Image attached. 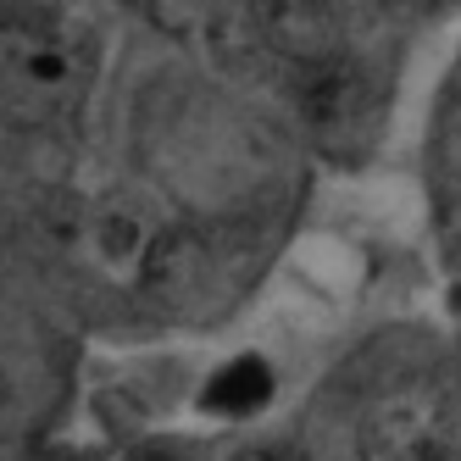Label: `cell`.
<instances>
[{
  "label": "cell",
  "instance_id": "cell-1",
  "mask_svg": "<svg viewBox=\"0 0 461 461\" xmlns=\"http://www.w3.org/2000/svg\"><path fill=\"white\" fill-rule=\"evenodd\" d=\"M95 84V40L56 12H0V128L68 122Z\"/></svg>",
  "mask_w": 461,
  "mask_h": 461
},
{
  "label": "cell",
  "instance_id": "cell-2",
  "mask_svg": "<svg viewBox=\"0 0 461 461\" xmlns=\"http://www.w3.org/2000/svg\"><path fill=\"white\" fill-rule=\"evenodd\" d=\"M367 461H461V406L434 384L384 394L361 422Z\"/></svg>",
  "mask_w": 461,
  "mask_h": 461
},
{
  "label": "cell",
  "instance_id": "cell-3",
  "mask_svg": "<svg viewBox=\"0 0 461 461\" xmlns=\"http://www.w3.org/2000/svg\"><path fill=\"white\" fill-rule=\"evenodd\" d=\"M294 106H301L306 128L328 145L356 140L361 112H367V84L339 50H322L312 61H294Z\"/></svg>",
  "mask_w": 461,
  "mask_h": 461
},
{
  "label": "cell",
  "instance_id": "cell-4",
  "mask_svg": "<svg viewBox=\"0 0 461 461\" xmlns=\"http://www.w3.org/2000/svg\"><path fill=\"white\" fill-rule=\"evenodd\" d=\"M256 23L289 61H312L328 45V12L322 0H256Z\"/></svg>",
  "mask_w": 461,
  "mask_h": 461
},
{
  "label": "cell",
  "instance_id": "cell-5",
  "mask_svg": "<svg viewBox=\"0 0 461 461\" xmlns=\"http://www.w3.org/2000/svg\"><path fill=\"white\" fill-rule=\"evenodd\" d=\"M273 401V367L261 356H240V361H228V367L206 384L201 394V406L217 411V417H250Z\"/></svg>",
  "mask_w": 461,
  "mask_h": 461
},
{
  "label": "cell",
  "instance_id": "cell-6",
  "mask_svg": "<svg viewBox=\"0 0 461 461\" xmlns=\"http://www.w3.org/2000/svg\"><path fill=\"white\" fill-rule=\"evenodd\" d=\"M6 450H12V401L0 389V461H6Z\"/></svg>",
  "mask_w": 461,
  "mask_h": 461
},
{
  "label": "cell",
  "instance_id": "cell-7",
  "mask_svg": "<svg viewBox=\"0 0 461 461\" xmlns=\"http://www.w3.org/2000/svg\"><path fill=\"white\" fill-rule=\"evenodd\" d=\"M240 461H301V456H289V450H250V456H240Z\"/></svg>",
  "mask_w": 461,
  "mask_h": 461
},
{
  "label": "cell",
  "instance_id": "cell-8",
  "mask_svg": "<svg viewBox=\"0 0 461 461\" xmlns=\"http://www.w3.org/2000/svg\"><path fill=\"white\" fill-rule=\"evenodd\" d=\"M134 461H184V456H161V450H145V456H134Z\"/></svg>",
  "mask_w": 461,
  "mask_h": 461
}]
</instances>
